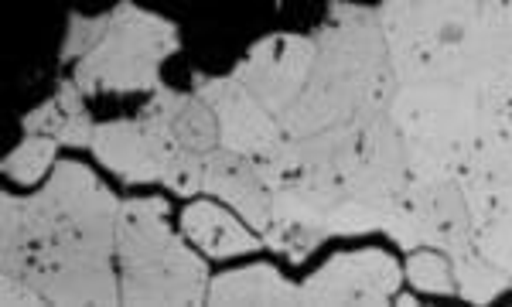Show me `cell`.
I'll list each match as a JSON object with an SVG mask.
<instances>
[{
    "label": "cell",
    "instance_id": "6da1fadb",
    "mask_svg": "<svg viewBox=\"0 0 512 307\" xmlns=\"http://www.w3.org/2000/svg\"><path fill=\"white\" fill-rule=\"evenodd\" d=\"M379 28L396 86L444 82L482 96L506 79L512 4H383Z\"/></svg>",
    "mask_w": 512,
    "mask_h": 307
},
{
    "label": "cell",
    "instance_id": "7a4b0ae2",
    "mask_svg": "<svg viewBox=\"0 0 512 307\" xmlns=\"http://www.w3.org/2000/svg\"><path fill=\"white\" fill-rule=\"evenodd\" d=\"M338 18L315 38L318 58L304 93L280 116L287 140L315 137L338 127H369L390 113L396 76L379 28V14L335 7Z\"/></svg>",
    "mask_w": 512,
    "mask_h": 307
},
{
    "label": "cell",
    "instance_id": "3957f363",
    "mask_svg": "<svg viewBox=\"0 0 512 307\" xmlns=\"http://www.w3.org/2000/svg\"><path fill=\"white\" fill-rule=\"evenodd\" d=\"M120 205L76 161H62L48 188L28 202L4 195V246H45L72 260H110Z\"/></svg>",
    "mask_w": 512,
    "mask_h": 307
},
{
    "label": "cell",
    "instance_id": "277c9868",
    "mask_svg": "<svg viewBox=\"0 0 512 307\" xmlns=\"http://www.w3.org/2000/svg\"><path fill=\"white\" fill-rule=\"evenodd\" d=\"M178 52V31L164 18L123 4L106 38L76 65L79 93H144L158 86V65Z\"/></svg>",
    "mask_w": 512,
    "mask_h": 307
},
{
    "label": "cell",
    "instance_id": "5b68a950",
    "mask_svg": "<svg viewBox=\"0 0 512 307\" xmlns=\"http://www.w3.org/2000/svg\"><path fill=\"white\" fill-rule=\"evenodd\" d=\"M390 120L400 130L403 144L475 147L478 93L465 86H444V82L396 86Z\"/></svg>",
    "mask_w": 512,
    "mask_h": 307
},
{
    "label": "cell",
    "instance_id": "8992f818",
    "mask_svg": "<svg viewBox=\"0 0 512 307\" xmlns=\"http://www.w3.org/2000/svg\"><path fill=\"white\" fill-rule=\"evenodd\" d=\"M4 273L21 277L55 304H117L110 260H72L45 246H4Z\"/></svg>",
    "mask_w": 512,
    "mask_h": 307
},
{
    "label": "cell",
    "instance_id": "52a82bcc",
    "mask_svg": "<svg viewBox=\"0 0 512 307\" xmlns=\"http://www.w3.org/2000/svg\"><path fill=\"white\" fill-rule=\"evenodd\" d=\"M318 58V41L301 35H270L236 65V79L270 116H284L304 93Z\"/></svg>",
    "mask_w": 512,
    "mask_h": 307
},
{
    "label": "cell",
    "instance_id": "ba28073f",
    "mask_svg": "<svg viewBox=\"0 0 512 307\" xmlns=\"http://www.w3.org/2000/svg\"><path fill=\"white\" fill-rule=\"evenodd\" d=\"M403 270L383 250H359L335 256L301 287V304L315 307H376L390 304Z\"/></svg>",
    "mask_w": 512,
    "mask_h": 307
},
{
    "label": "cell",
    "instance_id": "9c48e42d",
    "mask_svg": "<svg viewBox=\"0 0 512 307\" xmlns=\"http://www.w3.org/2000/svg\"><path fill=\"white\" fill-rule=\"evenodd\" d=\"M198 99L216 113L222 151L243 157H260L284 140L277 116L256 103V96L233 79H198Z\"/></svg>",
    "mask_w": 512,
    "mask_h": 307
},
{
    "label": "cell",
    "instance_id": "30bf717a",
    "mask_svg": "<svg viewBox=\"0 0 512 307\" xmlns=\"http://www.w3.org/2000/svg\"><path fill=\"white\" fill-rule=\"evenodd\" d=\"M400 188H407V151H403V137L390 113H383L369 127H362V151L349 198L386 209Z\"/></svg>",
    "mask_w": 512,
    "mask_h": 307
},
{
    "label": "cell",
    "instance_id": "8fae6325",
    "mask_svg": "<svg viewBox=\"0 0 512 307\" xmlns=\"http://www.w3.org/2000/svg\"><path fill=\"white\" fill-rule=\"evenodd\" d=\"M164 215H168V205L158 202V198H137V202L120 205L117 250L123 260V273L161 267V263H171L188 253V246L168 229Z\"/></svg>",
    "mask_w": 512,
    "mask_h": 307
},
{
    "label": "cell",
    "instance_id": "7c38bea8",
    "mask_svg": "<svg viewBox=\"0 0 512 307\" xmlns=\"http://www.w3.org/2000/svg\"><path fill=\"white\" fill-rule=\"evenodd\" d=\"M205 192H212L222 202L239 209L246 222L256 232H267L274 219V192L263 185L253 157L233 154V151H212L205 154Z\"/></svg>",
    "mask_w": 512,
    "mask_h": 307
},
{
    "label": "cell",
    "instance_id": "4fadbf2b",
    "mask_svg": "<svg viewBox=\"0 0 512 307\" xmlns=\"http://www.w3.org/2000/svg\"><path fill=\"white\" fill-rule=\"evenodd\" d=\"M328 209L332 202L304 192V188H287V192H274V219L267 226V246L287 253L294 263L311 256L325 243L328 232Z\"/></svg>",
    "mask_w": 512,
    "mask_h": 307
},
{
    "label": "cell",
    "instance_id": "5bb4252c",
    "mask_svg": "<svg viewBox=\"0 0 512 307\" xmlns=\"http://www.w3.org/2000/svg\"><path fill=\"white\" fill-rule=\"evenodd\" d=\"M209 277L205 263L188 250L185 256L151 270L123 273V301L127 304H202Z\"/></svg>",
    "mask_w": 512,
    "mask_h": 307
},
{
    "label": "cell",
    "instance_id": "9a60e30c",
    "mask_svg": "<svg viewBox=\"0 0 512 307\" xmlns=\"http://www.w3.org/2000/svg\"><path fill=\"white\" fill-rule=\"evenodd\" d=\"M420 243L448 253L451 260L475 253V219L458 181H444V185L424 188Z\"/></svg>",
    "mask_w": 512,
    "mask_h": 307
},
{
    "label": "cell",
    "instance_id": "2e32d148",
    "mask_svg": "<svg viewBox=\"0 0 512 307\" xmlns=\"http://www.w3.org/2000/svg\"><path fill=\"white\" fill-rule=\"evenodd\" d=\"M93 151L106 168L117 171L127 181H137V185L140 181H158L164 171L158 147H154V140L144 134V127L137 120H117L106 123V127H96Z\"/></svg>",
    "mask_w": 512,
    "mask_h": 307
},
{
    "label": "cell",
    "instance_id": "e0dca14e",
    "mask_svg": "<svg viewBox=\"0 0 512 307\" xmlns=\"http://www.w3.org/2000/svg\"><path fill=\"white\" fill-rule=\"evenodd\" d=\"M212 304H256V307H277V304H301V287L287 284L284 277L267 267L253 263L243 270H229L209 284Z\"/></svg>",
    "mask_w": 512,
    "mask_h": 307
},
{
    "label": "cell",
    "instance_id": "ac0fdd59",
    "mask_svg": "<svg viewBox=\"0 0 512 307\" xmlns=\"http://www.w3.org/2000/svg\"><path fill=\"white\" fill-rule=\"evenodd\" d=\"M24 130H28L31 137L45 134V137H52L55 144H69V147H93V137H96L93 120L82 110L76 82H62L59 96L48 99L45 106H38L35 113L24 116Z\"/></svg>",
    "mask_w": 512,
    "mask_h": 307
},
{
    "label": "cell",
    "instance_id": "d6986e66",
    "mask_svg": "<svg viewBox=\"0 0 512 307\" xmlns=\"http://www.w3.org/2000/svg\"><path fill=\"white\" fill-rule=\"evenodd\" d=\"M181 226H185V236L195 246H202L209 256H239L260 246V239L250 236V229L239 226L226 209H216V205H205V202L185 209Z\"/></svg>",
    "mask_w": 512,
    "mask_h": 307
},
{
    "label": "cell",
    "instance_id": "ffe728a7",
    "mask_svg": "<svg viewBox=\"0 0 512 307\" xmlns=\"http://www.w3.org/2000/svg\"><path fill=\"white\" fill-rule=\"evenodd\" d=\"M454 284H458V294L472 304H489L502 290L512 287V277L506 270H499L495 263H489L485 256L468 253L454 260Z\"/></svg>",
    "mask_w": 512,
    "mask_h": 307
},
{
    "label": "cell",
    "instance_id": "44dd1931",
    "mask_svg": "<svg viewBox=\"0 0 512 307\" xmlns=\"http://www.w3.org/2000/svg\"><path fill=\"white\" fill-rule=\"evenodd\" d=\"M420 215H424V188L407 185L400 188L383 215V232H390L403 250H414L420 243Z\"/></svg>",
    "mask_w": 512,
    "mask_h": 307
},
{
    "label": "cell",
    "instance_id": "7402d4cb",
    "mask_svg": "<svg viewBox=\"0 0 512 307\" xmlns=\"http://www.w3.org/2000/svg\"><path fill=\"white\" fill-rule=\"evenodd\" d=\"M171 130H175L181 151H192V154H212V147H216V140H219L216 116H212V110L198 96L188 99L185 110L175 116V127Z\"/></svg>",
    "mask_w": 512,
    "mask_h": 307
},
{
    "label": "cell",
    "instance_id": "603a6c76",
    "mask_svg": "<svg viewBox=\"0 0 512 307\" xmlns=\"http://www.w3.org/2000/svg\"><path fill=\"white\" fill-rule=\"evenodd\" d=\"M407 280L417 290H427V294H458V284H454V263H448V256L431 253V250L410 256Z\"/></svg>",
    "mask_w": 512,
    "mask_h": 307
},
{
    "label": "cell",
    "instance_id": "cb8c5ba5",
    "mask_svg": "<svg viewBox=\"0 0 512 307\" xmlns=\"http://www.w3.org/2000/svg\"><path fill=\"white\" fill-rule=\"evenodd\" d=\"M383 215L386 209L379 205H369V202H359V198H342L328 209V232L332 236H345V232H373V229H383Z\"/></svg>",
    "mask_w": 512,
    "mask_h": 307
},
{
    "label": "cell",
    "instance_id": "d4e9b609",
    "mask_svg": "<svg viewBox=\"0 0 512 307\" xmlns=\"http://www.w3.org/2000/svg\"><path fill=\"white\" fill-rule=\"evenodd\" d=\"M52 161H55V140L52 137H28L18 151L7 157L4 168L14 181L31 185V181H38L41 174L48 171V164Z\"/></svg>",
    "mask_w": 512,
    "mask_h": 307
},
{
    "label": "cell",
    "instance_id": "484cf974",
    "mask_svg": "<svg viewBox=\"0 0 512 307\" xmlns=\"http://www.w3.org/2000/svg\"><path fill=\"white\" fill-rule=\"evenodd\" d=\"M475 253L512 277V215H502V219H492L475 229Z\"/></svg>",
    "mask_w": 512,
    "mask_h": 307
},
{
    "label": "cell",
    "instance_id": "4316f807",
    "mask_svg": "<svg viewBox=\"0 0 512 307\" xmlns=\"http://www.w3.org/2000/svg\"><path fill=\"white\" fill-rule=\"evenodd\" d=\"M161 181L168 188H175L178 195L198 192V188H202V181H205V161H202V154L178 151L168 164H164Z\"/></svg>",
    "mask_w": 512,
    "mask_h": 307
},
{
    "label": "cell",
    "instance_id": "83f0119b",
    "mask_svg": "<svg viewBox=\"0 0 512 307\" xmlns=\"http://www.w3.org/2000/svg\"><path fill=\"white\" fill-rule=\"evenodd\" d=\"M106 28H110V18H72L69 24V41H65L62 48V58L65 62H72V58H86L96 52V45L106 38Z\"/></svg>",
    "mask_w": 512,
    "mask_h": 307
},
{
    "label": "cell",
    "instance_id": "f1b7e54d",
    "mask_svg": "<svg viewBox=\"0 0 512 307\" xmlns=\"http://www.w3.org/2000/svg\"><path fill=\"white\" fill-rule=\"evenodd\" d=\"M0 301L7 307L14 304H41V294L31 284H24L21 277H7L4 273V294H0Z\"/></svg>",
    "mask_w": 512,
    "mask_h": 307
},
{
    "label": "cell",
    "instance_id": "f546056e",
    "mask_svg": "<svg viewBox=\"0 0 512 307\" xmlns=\"http://www.w3.org/2000/svg\"><path fill=\"white\" fill-rule=\"evenodd\" d=\"M499 86H502V89H506V93L512 96V58H509V69H506V79H502V82H499Z\"/></svg>",
    "mask_w": 512,
    "mask_h": 307
}]
</instances>
